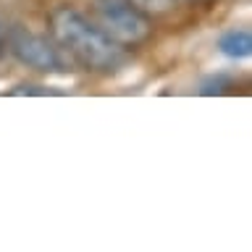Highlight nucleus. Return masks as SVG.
I'll return each instance as SVG.
<instances>
[{
  "label": "nucleus",
  "instance_id": "f257e3e1",
  "mask_svg": "<svg viewBox=\"0 0 252 252\" xmlns=\"http://www.w3.org/2000/svg\"><path fill=\"white\" fill-rule=\"evenodd\" d=\"M47 24H50V37L55 39V45L87 71L110 74L126 63V47L110 39L97 27V21L87 19L76 8L55 5L47 16Z\"/></svg>",
  "mask_w": 252,
  "mask_h": 252
},
{
  "label": "nucleus",
  "instance_id": "f03ea898",
  "mask_svg": "<svg viewBox=\"0 0 252 252\" xmlns=\"http://www.w3.org/2000/svg\"><path fill=\"white\" fill-rule=\"evenodd\" d=\"M97 27L124 47L142 45L153 34V19L142 13L131 0H92Z\"/></svg>",
  "mask_w": 252,
  "mask_h": 252
},
{
  "label": "nucleus",
  "instance_id": "7ed1b4c3",
  "mask_svg": "<svg viewBox=\"0 0 252 252\" xmlns=\"http://www.w3.org/2000/svg\"><path fill=\"white\" fill-rule=\"evenodd\" d=\"M5 42H8V50H11L24 66H29L34 71L55 74V71L66 68V58H63V50L55 45V39L45 37V34H37V32H32L29 27L13 24L11 29H5Z\"/></svg>",
  "mask_w": 252,
  "mask_h": 252
},
{
  "label": "nucleus",
  "instance_id": "20e7f679",
  "mask_svg": "<svg viewBox=\"0 0 252 252\" xmlns=\"http://www.w3.org/2000/svg\"><path fill=\"white\" fill-rule=\"evenodd\" d=\"M218 50L226 55V58H247V55L252 53V34L250 29H231L226 32L223 37L218 39Z\"/></svg>",
  "mask_w": 252,
  "mask_h": 252
},
{
  "label": "nucleus",
  "instance_id": "39448f33",
  "mask_svg": "<svg viewBox=\"0 0 252 252\" xmlns=\"http://www.w3.org/2000/svg\"><path fill=\"white\" fill-rule=\"evenodd\" d=\"M131 3L137 5L142 13H147L150 19H153V16H165V13H171L173 8L179 5L176 0H131Z\"/></svg>",
  "mask_w": 252,
  "mask_h": 252
},
{
  "label": "nucleus",
  "instance_id": "423d86ee",
  "mask_svg": "<svg viewBox=\"0 0 252 252\" xmlns=\"http://www.w3.org/2000/svg\"><path fill=\"white\" fill-rule=\"evenodd\" d=\"M50 90H45V87H16L13 94H47Z\"/></svg>",
  "mask_w": 252,
  "mask_h": 252
},
{
  "label": "nucleus",
  "instance_id": "0eeeda50",
  "mask_svg": "<svg viewBox=\"0 0 252 252\" xmlns=\"http://www.w3.org/2000/svg\"><path fill=\"white\" fill-rule=\"evenodd\" d=\"M176 3H187V5H210L213 0H176Z\"/></svg>",
  "mask_w": 252,
  "mask_h": 252
},
{
  "label": "nucleus",
  "instance_id": "6e6552de",
  "mask_svg": "<svg viewBox=\"0 0 252 252\" xmlns=\"http://www.w3.org/2000/svg\"><path fill=\"white\" fill-rule=\"evenodd\" d=\"M5 42V27H3V21H0V47H3Z\"/></svg>",
  "mask_w": 252,
  "mask_h": 252
}]
</instances>
